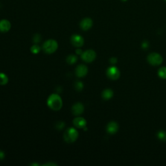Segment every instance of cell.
<instances>
[{
	"label": "cell",
	"mask_w": 166,
	"mask_h": 166,
	"mask_svg": "<svg viewBox=\"0 0 166 166\" xmlns=\"http://www.w3.org/2000/svg\"><path fill=\"white\" fill-rule=\"evenodd\" d=\"M8 82V78L4 73H0V85H5Z\"/></svg>",
	"instance_id": "16"
},
{
	"label": "cell",
	"mask_w": 166,
	"mask_h": 166,
	"mask_svg": "<svg viewBox=\"0 0 166 166\" xmlns=\"http://www.w3.org/2000/svg\"><path fill=\"white\" fill-rule=\"evenodd\" d=\"M5 156V155L4 152L3 151H2V150H0V160H2L3 159H4Z\"/></svg>",
	"instance_id": "25"
},
{
	"label": "cell",
	"mask_w": 166,
	"mask_h": 166,
	"mask_svg": "<svg viewBox=\"0 0 166 166\" xmlns=\"http://www.w3.org/2000/svg\"><path fill=\"white\" fill-rule=\"evenodd\" d=\"M158 76L162 78H163V79H165L166 78V67H162L161 68L159 69L158 72Z\"/></svg>",
	"instance_id": "17"
},
{
	"label": "cell",
	"mask_w": 166,
	"mask_h": 166,
	"mask_svg": "<svg viewBox=\"0 0 166 166\" xmlns=\"http://www.w3.org/2000/svg\"><path fill=\"white\" fill-rule=\"evenodd\" d=\"M75 52H76V53L77 55H81L83 53V51H82V49L80 48H77V49H76Z\"/></svg>",
	"instance_id": "26"
},
{
	"label": "cell",
	"mask_w": 166,
	"mask_h": 166,
	"mask_svg": "<svg viewBox=\"0 0 166 166\" xmlns=\"http://www.w3.org/2000/svg\"><path fill=\"white\" fill-rule=\"evenodd\" d=\"M121 1H123V2H125V1H127V0H121Z\"/></svg>",
	"instance_id": "29"
},
{
	"label": "cell",
	"mask_w": 166,
	"mask_h": 166,
	"mask_svg": "<svg viewBox=\"0 0 166 166\" xmlns=\"http://www.w3.org/2000/svg\"><path fill=\"white\" fill-rule=\"evenodd\" d=\"M78 60V58L77 56L74 55H70L68 56L67 58H66V62L68 63V64H74L77 63V61Z\"/></svg>",
	"instance_id": "15"
},
{
	"label": "cell",
	"mask_w": 166,
	"mask_h": 166,
	"mask_svg": "<svg viewBox=\"0 0 166 166\" xmlns=\"http://www.w3.org/2000/svg\"><path fill=\"white\" fill-rule=\"evenodd\" d=\"M119 129V125L115 121H111L107 127V130L108 133L110 134H116Z\"/></svg>",
	"instance_id": "11"
},
{
	"label": "cell",
	"mask_w": 166,
	"mask_h": 166,
	"mask_svg": "<svg viewBox=\"0 0 166 166\" xmlns=\"http://www.w3.org/2000/svg\"><path fill=\"white\" fill-rule=\"evenodd\" d=\"M64 127H65V123L63 121H58L56 124V128L58 130H62L64 128Z\"/></svg>",
	"instance_id": "22"
},
{
	"label": "cell",
	"mask_w": 166,
	"mask_h": 166,
	"mask_svg": "<svg viewBox=\"0 0 166 166\" xmlns=\"http://www.w3.org/2000/svg\"><path fill=\"white\" fill-rule=\"evenodd\" d=\"M88 68L84 64L78 65L75 69V74L78 77H84L88 73Z\"/></svg>",
	"instance_id": "9"
},
{
	"label": "cell",
	"mask_w": 166,
	"mask_h": 166,
	"mask_svg": "<svg viewBox=\"0 0 166 166\" xmlns=\"http://www.w3.org/2000/svg\"><path fill=\"white\" fill-rule=\"evenodd\" d=\"M165 2H166V0H165Z\"/></svg>",
	"instance_id": "30"
},
{
	"label": "cell",
	"mask_w": 166,
	"mask_h": 166,
	"mask_svg": "<svg viewBox=\"0 0 166 166\" xmlns=\"http://www.w3.org/2000/svg\"><path fill=\"white\" fill-rule=\"evenodd\" d=\"M11 24L9 21L7 20H2L0 21V32L7 33L11 29Z\"/></svg>",
	"instance_id": "13"
},
{
	"label": "cell",
	"mask_w": 166,
	"mask_h": 166,
	"mask_svg": "<svg viewBox=\"0 0 166 166\" xmlns=\"http://www.w3.org/2000/svg\"><path fill=\"white\" fill-rule=\"evenodd\" d=\"M86 119L82 117H77L73 119V125L78 128H84L86 127Z\"/></svg>",
	"instance_id": "12"
},
{
	"label": "cell",
	"mask_w": 166,
	"mask_h": 166,
	"mask_svg": "<svg viewBox=\"0 0 166 166\" xmlns=\"http://www.w3.org/2000/svg\"><path fill=\"white\" fill-rule=\"evenodd\" d=\"M78 137V132L73 127L68 128L64 135V140L68 143L75 142Z\"/></svg>",
	"instance_id": "3"
},
{
	"label": "cell",
	"mask_w": 166,
	"mask_h": 166,
	"mask_svg": "<svg viewBox=\"0 0 166 166\" xmlns=\"http://www.w3.org/2000/svg\"><path fill=\"white\" fill-rule=\"evenodd\" d=\"M71 42L76 48H81L84 45V40L79 34H73L71 37Z\"/></svg>",
	"instance_id": "7"
},
{
	"label": "cell",
	"mask_w": 166,
	"mask_h": 166,
	"mask_svg": "<svg viewBox=\"0 0 166 166\" xmlns=\"http://www.w3.org/2000/svg\"><path fill=\"white\" fill-rule=\"evenodd\" d=\"M43 165H57V164H55L54 163H48L46 164H44Z\"/></svg>",
	"instance_id": "27"
},
{
	"label": "cell",
	"mask_w": 166,
	"mask_h": 166,
	"mask_svg": "<svg viewBox=\"0 0 166 166\" xmlns=\"http://www.w3.org/2000/svg\"><path fill=\"white\" fill-rule=\"evenodd\" d=\"M117 58L116 57H112L110 59V62L112 63V64H116L117 63Z\"/></svg>",
	"instance_id": "24"
},
{
	"label": "cell",
	"mask_w": 166,
	"mask_h": 166,
	"mask_svg": "<svg viewBox=\"0 0 166 166\" xmlns=\"http://www.w3.org/2000/svg\"><path fill=\"white\" fill-rule=\"evenodd\" d=\"M113 95V92L111 89H106L104 90L102 93V97L104 100L110 99Z\"/></svg>",
	"instance_id": "14"
},
{
	"label": "cell",
	"mask_w": 166,
	"mask_h": 166,
	"mask_svg": "<svg viewBox=\"0 0 166 166\" xmlns=\"http://www.w3.org/2000/svg\"><path fill=\"white\" fill-rule=\"evenodd\" d=\"M58 47V44L57 42L53 39H50L46 41L43 44V49L48 54L54 53L57 50Z\"/></svg>",
	"instance_id": "2"
},
{
	"label": "cell",
	"mask_w": 166,
	"mask_h": 166,
	"mask_svg": "<svg viewBox=\"0 0 166 166\" xmlns=\"http://www.w3.org/2000/svg\"><path fill=\"white\" fill-rule=\"evenodd\" d=\"M32 165H39V164H36V163H33Z\"/></svg>",
	"instance_id": "28"
},
{
	"label": "cell",
	"mask_w": 166,
	"mask_h": 166,
	"mask_svg": "<svg viewBox=\"0 0 166 166\" xmlns=\"http://www.w3.org/2000/svg\"><path fill=\"white\" fill-rule=\"evenodd\" d=\"M93 25V21L90 18H86L82 20L80 23V27L83 31L89 30Z\"/></svg>",
	"instance_id": "10"
},
{
	"label": "cell",
	"mask_w": 166,
	"mask_h": 166,
	"mask_svg": "<svg viewBox=\"0 0 166 166\" xmlns=\"http://www.w3.org/2000/svg\"><path fill=\"white\" fill-rule=\"evenodd\" d=\"M107 75L110 79L116 80L120 76V72L116 67L112 66L107 69Z\"/></svg>",
	"instance_id": "6"
},
{
	"label": "cell",
	"mask_w": 166,
	"mask_h": 166,
	"mask_svg": "<svg viewBox=\"0 0 166 166\" xmlns=\"http://www.w3.org/2000/svg\"><path fill=\"white\" fill-rule=\"evenodd\" d=\"M41 50V48L40 47L37 45V44H35V45H33V46H31V53L33 54H34V55H37L38 53H40V51Z\"/></svg>",
	"instance_id": "18"
},
{
	"label": "cell",
	"mask_w": 166,
	"mask_h": 166,
	"mask_svg": "<svg viewBox=\"0 0 166 166\" xmlns=\"http://www.w3.org/2000/svg\"><path fill=\"white\" fill-rule=\"evenodd\" d=\"M157 136H158V139H160L162 142L166 141V132L163 130H160L159 132L157 134Z\"/></svg>",
	"instance_id": "19"
},
{
	"label": "cell",
	"mask_w": 166,
	"mask_h": 166,
	"mask_svg": "<svg viewBox=\"0 0 166 166\" xmlns=\"http://www.w3.org/2000/svg\"><path fill=\"white\" fill-rule=\"evenodd\" d=\"M148 42L147 41H144L143 43H142V47L143 49H147L148 48Z\"/></svg>",
	"instance_id": "23"
},
{
	"label": "cell",
	"mask_w": 166,
	"mask_h": 166,
	"mask_svg": "<svg viewBox=\"0 0 166 166\" xmlns=\"http://www.w3.org/2000/svg\"><path fill=\"white\" fill-rule=\"evenodd\" d=\"M84 106L81 103H75L72 108V113L75 116H77L81 115L84 112Z\"/></svg>",
	"instance_id": "8"
},
{
	"label": "cell",
	"mask_w": 166,
	"mask_h": 166,
	"mask_svg": "<svg viewBox=\"0 0 166 166\" xmlns=\"http://www.w3.org/2000/svg\"><path fill=\"white\" fill-rule=\"evenodd\" d=\"M81 58L86 63H92L96 58V53L92 49H88L83 52V53L81 54Z\"/></svg>",
	"instance_id": "5"
},
{
	"label": "cell",
	"mask_w": 166,
	"mask_h": 166,
	"mask_svg": "<svg viewBox=\"0 0 166 166\" xmlns=\"http://www.w3.org/2000/svg\"><path fill=\"white\" fill-rule=\"evenodd\" d=\"M41 40H42V37L40 34H35L33 36V41L35 44H38V43L41 42Z\"/></svg>",
	"instance_id": "20"
},
{
	"label": "cell",
	"mask_w": 166,
	"mask_h": 166,
	"mask_svg": "<svg viewBox=\"0 0 166 166\" xmlns=\"http://www.w3.org/2000/svg\"><path fill=\"white\" fill-rule=\"evenodd\" d=\"M148 63L153 66H158L163 62L162 56L156 53H152L147 57Z\"/></svg>",
	"instance_id": "4"
},
{
	"label": "cell",
	"mask_w": 166,
	"mask_h": 166,
	"mask_svg": "<svg viewBox=\"0 0 166 166\" xmlns=\"http://www.w3.org/2000/svg\"><path fill=\"white\" fill-rule=\"evenodd\" d=\"M75 88L77 91H81L84 88V84L81 81H77L75 84Z\"/></svg>",
	"instance_id": "21"
},
{
	"label": "cell",
	"mask_w": 166,
	"mask_h": 166,
	"mask_svg": "<svg viewBox=\"0 0 166 166\" xmlns=\"http://www.w3.org/2000/svg\"><path fill=\"white\" fill-rule=\"evenodd\" d=\"M48 106L53 110H59L63 107V100L60 96L57 93L51 94L48 99Z\"/></svg>",
	"instance_id": "1"
}]
</instances>
